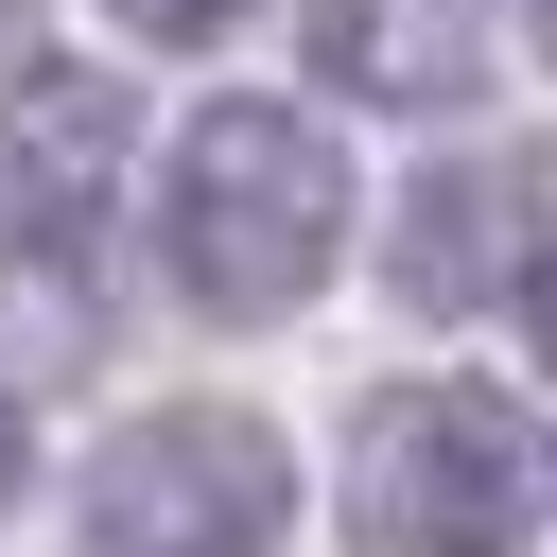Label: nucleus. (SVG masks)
<instances>
[{"instance_id":"1","label":"nucleus","mask_w":557,"mask_h":557,"mask_svg":"<svg viewBox=\"0 0 557 557\" xmlns=\"http://www.w3.org/2000/svg\"><path fill=\"white\" fill-rule=\"evenodd\" d=\"M157 261H174L191 313H296V296L348 261V157H331V122L226 87V104L157 157Z\"/></svg>"},{"instance_id":"2","label":"nucleus","mask_w":557,"mask_h":557,"mask_svg":"<svg viewBox=\"0 0 557 557\" xmlns=\"http://www.w3.org/2000/svg\"><path fill=\"white\" fill-rule=\"evenodd\" d=\"M540 487H557V453L505 383H383L348 418V540L366 557H522Z\"/></svg>"},{"instance_id":"3","label":"nucleus","mask_w":557,"mask_h":557,"mask_svg":"<svg viewBox=\"0 0 557 557\" xmlns=\"http://www.w3.org/2000/svg\"><path fill=\"white\" fill-rule=\"evenodd\" d=\"M278 522H296V453L226 400H174L87 453L70 557H278Z\"/></svg>"},{"instance_id":"4","label":"nucleus","mask_w":557,"mask_h":557,"mask_svg":"<svg viewBox=\"0 0 557 557\" xmlns=\"http://www.w3.org/2000/svg\"><path fill=\"white\" fill-rule=\"evenodd\" d=\"M540 261V157H435L400 191V296L418 313H470Z\"/></svg>"},{"instance_id":"5","label":"nucleus","mask_w":557,"mask_h":557,"mask_svg":"<svg viewBox=\"0 0 557 557\" xmlns=\"http://www.w3.org/2000/svg\"><path fill=\"white\" fill-rule=\"evenodd\" d=\"M313 70L366 104H470L487 87V0H313Z\"/></svg>"},{"instance_id":"6","label":"nucleus","mask_w":557,"mask_h":557,"mask_svg":"<svg viewBox=\"0 0 557 557\" xmlns=\"http://www.w3.org/2000/svg\"><path fill=\"white\" fill-rule=\"evenodd\" d=\"M104 17H122V35H157V52H191V35H226L244 0H104Z\"/></svg>"},{"instance_id":"7","label":"nucleus","mask_w":557,"mask_h":557,"mask_svg":"<svg viewBox=\"0 0 557 557\" xmlns=\"http://www.w3.org/2000/svg\"><path fill=\"white\" fill-rule=\"evenodd\" d=\"M522 331H540V366H557V244L522 261Z\"/></svg>"},{"instance_id":"8","label":"nucleus","mask_w":557,"mask_h":557,"mask_svg":"<svg viewBox=\"0 0 557 557\" xmlns=\"http://www.w3.org/2000/svg\"><path fill=\"white\" fill-rule=\"evenodd\" d=\"M0 505H17V400H0Z\"/></svg>"},{"instance_id":"9","label":"nucleus","mask_w":557,"mask_h":557,"mask_svg":"<svg viewBox=\"0 0 557 557\" xmlns=\"http://www.w3.org/2000/svg\"><path fill=\"white\" fill-rule=\"evenodd\" d=\"M522 35H540V52H557V0H522Z\"/></svg>"},{"instance_id":"10","label":"nucleus","mask_w":557,"mask_h":557,"mask_svg":"<svg viewBox=\"0 0 557 557\" xmlns=\"http://www.w3.org/2000/svg\"><path fill=\"white\" fill-rule=\"evenodd\" d=\"M0 35H17V0H0Z\"/></svg>"}]
</instances>
